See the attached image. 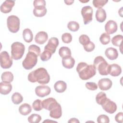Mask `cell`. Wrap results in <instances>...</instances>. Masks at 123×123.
Segmentation results:
<instances>
[{
	"mask_svg": "<svg viewBox=\"0 0 123 123\" xmlns=\"http://www.w3.org/2000/svg\"><path fill=\"white\" fill-rule=\"evenodd\" d=\"M28 80L32 83L37 82L40 84L44 85L49 83L50 76L45 68L40 67L30 73L28 75Z\"/></svg>",
	"mask_w": 123,
	"mask_h": 123,
	"instance_id": "1",
	"label": "cell"
},
{
	"mask_svg": "<svg viewBox=\"0 0 123 123\" xmlns=\"http://www.w3.org/2000/svg\"><path fill=\"white\" fill-rule=\"evenodd\" d=\"M79 77L83 80L90 79L96 74V69L94 64H87L86 62H79L76 67Z\"/></svg>",
	"mask_w": 123,
	"mask_h": 123,
	"instance_id": "2",
	"label": "cell"
},
{
	"mask_svg": "<svg viewBox=\"0 0 123 123\" xmlns=\"http://www.w3.org/2000/svg\"><path fill=\"white\" fill-rule=\"evenodd\" d=\"M94 65L100 74L107 75L109 74L110 64L101 56L96 57L94 60Z\"/></svg>",
	"mask_w": 123,
	"mask_h": 123,
	"instance_id": "3",
	"label": "cell"
},
{
	"mask_svg": "<svg viewBox=\"0 0 123 123\" xmlns=\"http://www.w3.org/2000/svg\"><path fill=\"white\" fill-rule=\"evenodd\" d=\"M25 50V45L19 42H13L11 45V58L15 60L21 59Z\"/></svg>",
	"mask_w": 123,
	"mask_h": 123,
	"instance_id": "4",
	"label": "cell"
},
{
	"mask_svg": "<svg viewBox=\"0 0 123 123\" xmlns=\"http://www.w3.org/2000/svg\"><path fill=\"white\" fill-rule=\"evenodd\" d=\"M37 56L34 53L28 51L25 59L22 62L23 67L26 70H30L32 69L37 63Z\"/></svg>",
	"mask_w": 123,
	"mask_h": 123,
	"instance_id": "5",
	"label": "cell"
},
{
	"mask_svg": "<svg viewBox=\"0 0 123 123\" xmlns=\"http://www.w3.org/2000/svg\"><path fill=\"white\" fill-rule=\"evenodd\" d=\"M20 23L19 18L15 15H10L7 19L8 29L12 33H15L19 30Z\"/></svg>",
	"mask_w": 123,
	"mask_h": 123,
	"instance_id": "6",
	"label": "cell"
},
{
	"mask_svg": "<svg viewBox=\"0 0 123 123\" xmlns=\"http://www.w3.org/2000/svg\"><path fill=\"white\" fill-rule=\"evenodd\" d=\"M82 16L83 18L84 25H87L92 20L93 9L90 6L83 7L81 11Z\"/></svg>",
	"mask_w": 123,
	"mask_h": 123,
	"instance_id": "7",
	"label": "cell"
},
{
	"mask_svg": "<svg viewBox=\"0 0 123 123\" xmlns=\"http://www.w3.org/2000/svg\"><path fill=\"white\" fill-rule=\"evenodd\" d=\"M0 66L3 69L10 68L12 65V58L10 57L9 53L6 51H2L0 54Z\"/></svg>",
	"mask_w": 123,
	"mask_h": 123,
	"instance_id": "8",
	"label": "cell"
},
{
	"mask_svg": "<svg viewBox=\"0 0 123 123\" xmlns=\"http://www.w3.org/2000/svg\"><path fill=\"white\" fill-rule=\"evenodd\" d=\"M101 105L103 109L110 114L114 113L117 109L116 104L108 98H107Z\"/></svg>",
	"mask_w": 123,
	"mask_h": 123,
	"instance_id": "9",
	"label": "cell"
},
{
	"mask_svg": "<svg viewBox=\"0 0 123 123\" xmlns=\"http://www.w3.org/2000/svg\"><path fill=\"white\" fill-rule=\"evenodd\" d=\"M59 43V40L57 37H52L49 40L47 44L44 47V49L48 50L53 54L55 53Z\"/></svg>",
	"mask_w": 123,
	"mask_h": 123,
	"instance_id": "10",
	"label": "cell"
},
{
	"mask_svg": "<svg viewBox=\"0 0 123 123\" xmlns=\"http://www.w3.org/2000/svg\"><path fill=\"white\" fill-rule=\"evenodd\" d=\"M51 89L48 86H38L35 88L36 94L40 98H43L49 95Z\"/></svg>",
	"mask_w": 123,
	"mask_h": 123,
	"instance_id": "11",
	"label": "cell"
},
{
	"mask_svg": "<svg viewBox=\"0 0 123 123\" xmlns=\"http://www.w3.org/2000/svg\"><path fill=\"white\" fill-rule=\"evenodd\" d=\"M15 1L13 0H6L0 5V11L4 13H7L12 11V7L14 6Z\"/></svg>",
	"mask_w": 123,
	"mask_h": 123,
	"instance_id": "12",
	"label": "cell"
},
{
	"mask_svg": "<svg viewBox=\"0 0 123 123\" xmlns=\"http://www.w3.org/2000/svg\"><path fill=\"white\" fill-rule=\"evenodd\" d=\"M98 86L101 90H108L110 89L112 85V81L108 78H104L100 79L98 82Z\"/></svg>",
	"mask_w": 123,
	"mask_h": 123,
	"instance_id": "13",
	"label": "cell"
},
{
	"mask_svg": "<svg viewBox=\"0 0 123 123\" xmlns=\"http://www.w3.org/2000/svg\"><path fill=\"white\" fill-rule=\"evenodd\" d=\"M118 29L116 22L113 20L108 21L105 25V30L108 34H112L115 33Z\"/></svg>",
	"mask_w": 123,
	"mask_h": 123,
	"instance_id": "14",
	"label": "cell"
},
{
	"mask_svg": "<svg viewBox=\"0 0 123 123\" xmlns=\"http://www.w3.org/2000/svg\"><path fill=\"white\" fill-rule=\"evenodd\" d=\"M49 111V116L52 118L59 119L62 116V107L59 103H58V104Z\"/></svg>",
	"mask_w": 123,
	"mask_h": 123,
	"instance_id": "15",
	"label": "cell"
},
{
	"mask_svg": "<svg viewBox=\"0 0 123 123\" xmlns=\"http://www.w3.org/2000/svg\"><path fill=\"white\" fill-rule=\"evenodd\" d=\"M48 34L44 31H40L38 32L35 37V41L38 44H43L48 40Z\"/></svg>",
	"mask_w": 123,
	"mask_h": 123,
	"instance_id": "16",
	"label": "cell"
},
{
	"mask_svg": "<svg viewBox=\"0 0 123 123\" xmlns=\"http://www.w3.org/2000/svg\"><path fill=\"white\" fill-rule=\"evenodd\" d=\"M122 73V68L120 65L117 64L113 63L110 64L109 74L112 76H118Z\"/></svg>",
	"mask_w": 123,
	"mask_h": 123,
	"instance_id": "17",
	"label": "cell"
},
{
	"mask_svg": "<svg viewBox=\"0 0 123 123\" xmlns=\"http://www.w3.org/2000/svg\"><path fill=\"white\" fill-rule=\"evenodd\" d=\"M12 90V86L10 83L2 81L0 83V93L2 95H7Z\"/></svg>",
	"mask_w": 123,
	"mask_h": 123,
	"instance_id": "18",
	"label": "cell"
},
{
	"mask_svg": "<svg viewBox=\"0 0 123 123\" xmlns=\"http://www.w3.org/2000/svg\"><path fill=\"white\" fill-rule=\"evenodd\" d=\"M105 54L106 56L110 60H114L118 58V53L117 50L112 47L107 48L105 51Z\"/></svg>",
	"mask_w": 123,
	"mask_h": 123,
	"instance_id": "19",
	"label": "cell"
},
{
	"mask_svg": "<svg viewBox=\"0 0 123 123\" xmlns=\"http://www.w3.org/2000/svg\"><path fill=\"white\" fill-rule=\"evenodd\" d=\"M62 64L65 68L71 69L74 65L75 60L71 56L63 58H62Z\"/></svg>",
	"mask_w": 123,
	"mask_h": 123,
	"instance_id": "20",
	"label": "cell"
},
{
	"mask_svg": "<svg viewBox=\"0 0 123 123\" xmlns=\"http://www.w3.org/2000/svg\"><path fill=\"white\" fill-rule=\"evenodd\" d=\"M54 88L55 90L58 93H63L64 92L67 88L66 83L63 81L59 80L57 81L54 85Z\"/></svg>",
	"mask_w": 123,
	"mask_h": 123,
	"instance_id": "21",
	"label": "cell"
},
{
	"mask_svg": "<svg viewBox=\"0 0 123 123\" xmlns=\"http://www.w3.org/2000/svg\"><path fill=\"white\" fill-rule=\"evenodd\" d=\"M107 17L105 10L102 8L98 9L96 12V18L98 22L99 23L104 22Z\"/></svg>",
	"mask_w": 123,
	"mask_h": 123,
	"instance_id": "22",
	"label": "cell"
},
{
	"mask_svg": "<svg viewBox=\"0 0 123 123\" xmlns=\"http://www.w3.org/2000/svg\"><path fill=\"white\" fill-rule=\"evenodd\" d=\"M18 110L20 114L24 116H26L31 112L32 107L29 104L24 103L19 107Z\"/></svg>",
	"mask_w": 123,
	"mask_h": 123,
	"instance_id": "23",
	"label": "cell"
},
{
	"mask_svg": "<svg viewBox=\"0 0 123 123\" xmlns=\"http://www.w3.org/2000/svg\"><path fill=\"white\" fill-rule=\"evenodd\" d=\"M23 37L26 42H31L33 39V35L32 31L29 28L25 29L23 32Z\"/></svg>",
	"mask_w": 123,
	"mask_h": 123,
	"instance_id": "24",
	"label": "cell"
},
{
	"mask_svg": "<svg viewBox=\"0 0 123 123\" xmlns=\"http://www.w3.org/2000/svg\"><path fill=\"white\" fill-rule=\"evenodd\" d=\"M47 11V9L45 7L35 8L33 9V12L35 16L41 17L46 15Z\"/></svg>",
	"mask_w": 123,
	"mask_h": 123,
	"instance_id": "25",
	"label": "cell"
},
{
	"mask_svg": "<svg viewBox=\"0 0 123 123\" xmlns=\"http://www.w3.org/2000/svg\"><path fill=\"white\" fill-rule=\"evenodd\" d=\"M59 54L62 58H65L71 56V51L70 49L67 47H62L59 50Z\"/></svg>",
	"mask_w": 123,
	"mask_h": 123,
	"instance_id": "26",
	"label": "cell"
},
{
	"mask_svg": "<svg viewBox=\"0 0 123 123\" xmlns=\"http://www.w3.org/2000/svg\"><path fill=\"white\" fill-rule=\"evenodd\" d=\"M1 80L3 82L11 83L13 80V75L11 72H5L1 74Z\"/></svg>",
	"mask_w": 123,
	"mask_h": 123,
	"instance_id": "27",
	"label": "cell"
},
{
	"mask_svg": "<svg viewBox=\"0 0 123 123\" xmlns=\"http://www.w3.org/2000/svg\"><path fill=\"white\" fill-rule=\"evenodd\" d=\"M23 100L22 95L18 92L14 93L12 96V101L13 104L18 105L21 103Z\"/></svg>",
	"mask_w": 123,
	"mask_h": 123,
	"instance_id": "28",
	"label": "cell"
},
{
	"mask_svg": "<svg viewBox=\"0 0 123 123\" xmlns=\"http://www.w3.org/2000/svg\"><path fill=\"white\" fill-rule=\"evenodd\" d=\"M123 36L121 35H117L114 36L111 39L112 44L116 47H120L122 44Z\"/></svg>",
	"mask_w": 123,
	"mask_h": 123,
	"instance_id": "29",
	"label": "cell"
},
{
	"mask_svg": "<svg viewBox=\"0 0 123 123\" xmlns=\"http://www.w3.org/2000/svg\"><path fill=\"white\" fill-rule=\"evenodd\" d=\"M80 26L79 24L75 21H70L67 24V28L71 31L76 32L79 29Z\"/></svg>",
	"mask_w": 123,
	"mask_h": 123,
	"instance_id": "30",
	"label": "cell"
},
{
	"mask_svg": "<svg viewBox=\"0 0 123 123\" xmlns=\"http://www.w3.org/2000/svg\"><path fill=\"white\" fill-rule=\"evenodd\" d=\"M106 94L103 92H99L96 97V100L97 103L99 105H101L107 98Z\"/></svg>",
	"mask_w": 123,
	"mask_h": 123,
	"instance_id": "31",
	"label": "cell"
},
{
	"mask_svg": "<svg viewBox=\"0 0 123 123\" xmlns=\"http://www.w3.org/2000/svg\"><path fill=\"white\" fill-rule=\"evenodd\" d=\"M41 120V116L37 114H32L28 117V121L30 123H38Z\"/></svg>",
	"mask_w": 123,
	"mask_h": 123,
	"instance_id": "32",
	"label": "cell"
},
{
	"mask_svg": "<svg viewBox=\"0 0 123 123\" xmlns=\"http://www.w3.org/2000/svg\"><path fill=\"white\" fill-rule=\"evenodd\" d=\"M110 40V36L106 33H102L99 37V41L103 45H107L109 44Z\"/></svg>",
	"mask_w": 123,
	"mask_h": 123,
	"instance_id": "33",
	"label": "cell"
},
{
	"mask_svg": "<svg viewBox=\"0 0 123 123\" xmlns=\"http://www.w3.org/2000/svg\"><path fill=\"white\" fill-rule=\"evenodd\" d=\"M108 2V0H93L92 1L94 6L98 9L102 8Z\"/></svg>",
	"mask_w": 123,
	"mask_h": 123,
	"instance_id": "34",
	"label": "cell"
},
{
	"mask_svg": "<svg viewBox=\"0 0 123 123\" xmlns=\"http://www.w3.org/2000/svg\"><path fill=\"white\" fill-rule=\"evenodd\" d=\"M52 55V54L49 51L44 49L43 52L41 53L40 55V59L43 62L47 61L50 59Z\"/></svg>",
	"mask_w": 123,
	"mask_h": 123,
	"instance_id": "35",
	"label": "cell"
},
{
	"mask_svg": "<svg viewBox=\"0 0 123 123\" xmlns=\"http://www.w3.org/2000/svg\"><path fill=\"white\" fill-rule=\"evenodd\" d=\"M32 107L33 109L36 111H41L43 109L41 100L39 99L35 100L32 104Z\"/></svg>",
	"mask_w": 123,
	"mask_h": 123,
	"instance_id": "36",
	"label": "cell"
},
{
	"mask_svg": "<svg viewBox=\"0 0 123 123\" xmlns=\"http://www.w3.org/2000/svg\"><path fill=\"white\" fill-rule=\"evenodd\" d=\"M28 51H31L34 53L37 56L40 55V54L41 52L40 48L38 46L36 45L33 44V45H30L28 47Z\"/></svg>",
	"mask_w": 123,
	"mask_h": 123,
	"instance_id": "37",
	"label": "cell"
},
{
	"mask_svg": "<svg viewBox=\"0 0 123 123\" xmlns=\"http://www.w3.org/2000/svg\"><path fill=\"white\" fill-rule=\"evenodd\" d=\"M79 41L83 46L86 45L90 41L89 37L86 35H81L79 37Z\"/></svg>",
	"mask_w": 123,
	"mask_h": 123,
	"instance_id": "38",
	"label": "cell"
},
{
	"mask_svg": "<svg viewBox=\"0 0 123 123\" xmlns=\"http://www.w3.org/2000/svg\"><path fill=\"white\" fill-rule=\"evenodd\" d=\"M62 42L64 43L68 44L72 41V36L70 33H65L62 35Z\"/></svg>",
	"mask_w": 123,
	"mask_h": 123,
	"instance_id": "39",
	"label": "cell"
},
{
	"mask_svg": "<svg viewBox=\"0 0 123 123\" xmlns=\"http://www.w3.org/2000/svg\"><path fill=\"white\" fill-rule=\"evenodd\" d=\"M97 122L98 123H109L110 119L108 116L105 114L100 115L97 118Z\"/></svg>",
	"mask_w": 123,
	"mask_h": 123,
	"instance_id": "40",
	"label": "cell"
},
{
	"mask_svg": "<svg viewBox=\"0 0 123 123\" xmlns=\"http://www.w3.org/2000/svg\"><path fill=\"white\" fill-rule=\"evenodd\" d=\"M33 5L34 8L45 7L46 1L44 0H35L33 1Z\"/></svg>",
	"mask_w": 123,
	"mask_h": 123,
	"instance_id": "41",
	"label": "cell"
},
{
	"mask_svg": "<svg viewBox=\"0 0 123 123\" xmlns=\"http://www.w3.org/2000/svg\"><path fill=\"white\" fill-rule=\"evenodd\" d=\"M85 86L87 89L92 91L97 90L98 88V85L95 83L92 82H86Z\"/></svg>",
	"mask_w": 123,
	"mask_h": 123,
	"instance_id": "42",
	"label": "cell"
},
{
	"mask_svg": "<svg viewBox=\"0 0 123 123\" xmlns=\"http://www.w3.org/2000/svg\"><path fill=\"white\" fill-rule=\"evenodd\" d=\"M84 49L87 52H91L95 48V45L94 43L91 41H90L88 44L86 45L83 46Z\"/></svg>",
	"mask_w": 123,
	"mask_h": 123,
	"instance_id": "43",
	"label": "cell"
},
{
	"mask_svg": "<svg viewBox=\"0 0 123 123\" xmlns=\"http://www.w3.org/2000/svg\"><path fill=\"white\" fill-rule=\"evenodd\" d=\"M123 113L122 112H118L115 116V121L119 123H122L123 122Z\"/></svg>",
	"mask_w": 123,
	"mask_h": 123,
	"instance_id": "44",
	"label": "cell"
},
{
	"mask_svg": "<svg viewBox=\"0 0 123 123\" xmlns=\"http://www.w3.org/2000/svg\"><path fill=\"white\" fill-rule=\"evenodd\" d=\"M69 123H80V122H79V121L77 119H76V118H71V119H70L69 121H68V122Z\"/></svg>",
	"mask_w": 123,
	"mask_h": 123,
	"instance_id": "45",
	"label": "cell"
},
{
	"mask_svg": "<svg viewBox=\"0 0 123 123\" xmlns=\"http://www.w3.org/2000/svg\"><path fill=\"white\" fill-rule=\"evenodd\" d=\"M74 0H64V2L66 3V4L69 5H71L74 3Z\"/></svg>",
	"mask_w": 123,
	"mask_h": 123,
	"instance_id": "46",
	"label": "cell"
}]
</instances>
